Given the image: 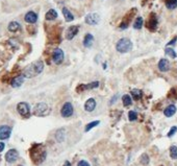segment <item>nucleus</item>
<instances>
[{"label": "nucleus", "instance_id": "1", "mask_svg": "<svg viewBox=\"0 0 177 166\" xmlns=\"http://www.w3.org/2000/svg\"><path fill=\"white\" fill-rule=\"evenodd\" d=\"M30 158L32 160V162L34 164L39 165L41 163H43L45 161L46 157H47V151L44 147V145L42 144H34L30 149Z\"/></svg>", "mask_w": 177, "mask_h": 166}, {"label": "nucleus", "instance_id": "2", "mask_svg": "<svg viewBox=\"0 0 177 166\" xmlns=\"http://www.w3.org/2000/svg\"><path fill=\"white\" fill-rule=\"evenodd\" d=\"M43 69H44V63L42 61H37V62L28 65L24 69L23 75L24 77H27V79H31V77H34L39 75L40 73H42Z\"/></svg>", "mask_w": 177, "mask_h": 166}, {"label": "nucleus", "instance_id": "3", "mask_svg": "<svg viewBox=\"0 0 177 166\" xmlns=\"http://www.w3.org/2000/svg\"><path fill=\"white\" fill-rule=\"evenodd\" d=\"M116 49L120 53H126L132 49V42L127 38H122L117 42Z\"/></svg>", "mask_w": 177, "mask_h": 166}, {"label": "nucleus", "instance_id": "4", "mask_svg": "<svg viewBox=\"0 0 177 166\" xmlns=\"http://www.w3.org/2000/svg\"><path fill=\"white\" fill-rule=\"evenodd\" d=\"M50 109H49L48 104L45 102H39V104H35L34 109V114L35 116H39V117H43L49 114Z\"/></svg>", "mask_w": 177, "mask_h": 166}, {"label": "nucleus", "instance_id": "5", "mask_svg": "<svg viewBox=\"0 0 177 166\" xmlns=\"http://www.w3.org/2000/svg\"><path fill=\"white\" fill-rule=\"evenodd\" d=\"M135 13H137V9L130 10L129 12L126 14V16H125V17L123 18V20H122L121 24L119 25V28L120 29H126L127 27H128V25H129V22L131 21V19H132L133 16H135Z\"/></svg>", "mask_w": 177, "mask_h": 166}, {"label": "nucleus", "instance_id": "6", "mask_svg": "<svg viewBox=\"0 0 177 166\" xmlns=\"http://www.w3.org/2000/svg\"><path fill=\"white\" fill-rule=\"evenodd\" d=\"M73 112H74V109H73V104L71 102H66L64 104V106L62 107V110H61V115L62 117L64 118H68L70 116L73 115Z\"/></svg>", "mask_w": 177, "mask_h": 166}, {"label": "nucleus", "instance_id": "7", "mask_svg": "<svg viewBox=\"0 0 177 166\" xmlns=\"http://www.w3.org/2000/svg\"><path fill=\"white\" fill-rule=\"evenodd\" d=\"M18 113L23 117H29V113H30V108L27 102H19L17 106Z\"/></svg>", "mask_w": 177, "mask_h": 166}, {"label": "nucleus", "instance_id": "8", "mask_svg": "<svg viewBox=\"0 0 177 166\" xmlns=\"http://www.w3.org/2000/svg\"><path fill=\"white\" fill-rule=\"evenodd\" d=\"M157 24H159V21H157L156 15H155L154 13H151V15L149 16L148 21H147V23H146L147 28L149 30H151V32H154V30H156V28H157Z\"/></svg>", "mask_w": 177, "mask_h": 166}, {"label": "nucleus", "instance_id": "9", "mask_svg": "<svg viewBox=\"0 0 177 166\" xmlns=\"http://www.w3.org/2000/svg\"><path fill=\"white\" fill-rule=\"evenodd\" d=\"M64 57H65V54H64V51L62 50L61 48H55L52 52V61L54 64L58 65L64 61Z\"/></svg>", "mask_w": 177, "mask_h": 166}, {"label": "nucleus", "instance_id": "10", "mask_svg": "<svg viewBox=\"0 0 177 166\" xmlns=\"http://www.w3.org/2000/svg\"><path fill=\"white\" fill-rule=\"evenodd\" d=\"M100 21V16L96 13H91L88 14L84 18V22L89 25H96V24L99 23Z\"/></svg>", "mask_w": 177, "mask_h": 166}, {"label": "nucleus", "instance_id": "11", "mask_svg": "<svg viewBox=\"0 0 177 166\" xmlns=\"http://www.w3.org/2000/svg\"><path fill=\"white\" fill-rule=\"evenodd\" d=\"M12 134V128L9 126H0V140L9 139Z\"/></svg>", "mask_w": 177, "mask_h": 166}, {"label": "nucleus", "instance_id": "12", "mask_svg": "<svg viewBox=\"0 0 177 166\" xmlns=\"http://www.w3.org/2000/svg\"><path fill=\"white\" fill-rule=\"evenodd\" d=\"M19 158V153L16 149H10L6 154H5V160L9 163H14L17 161V159Z\"/></svg>", "mask_w": 177, "mask_h": 166}, {"label": "nucleus", "instance_id": "13", "mask_svg": "<svg viewBox=\"0 0 177 166\" xmlns=\"http://www.w3.org/2000/svg\"><path fill=\"white\" fill-rule=\"evenodd\" d=\"M79 32V26L78 25H73L70 26L69 28L66 30V39L67 40H72L76 35Z\"/></svg>", "mask_w": 177, "mask_h": 166}, {"label": "nucleus", "instance_id": "14", "mask_svg": "<svg viewBox=\"0 0 177 166\" xmlns=\"http://www.w3.org/2000/svg\"><path fill=\"white\" fill-rule=\"evenodd\" d=\"M98 87H99V82H93V83H90L88 85H80L79 87L76 89V91L79 92V91H83V90H92V89H96Z\"/></svg>", "mask_w": 177, "mask_h": 166}, {"label": "nucleus", "instance_id": "15", "mask_svg": "<svg viewBox=\"0 0 177 166\" xmlns=\"http://www.w3.org/2000/svg\"><path fill=\"white\" fill-rule=\"evenodd\" d=\"M24 20H25V22H27V23H29V24H34L38 21V15L34 12L30 11V12H28L25 15Z\"/></svg>", "mask_w": 177, "mask_h": 166}, {"label": "nucleus", "instance_id": "16", "mask_svg": "<svg viewBox=\"0 0 177 166\" xmlns=\"http://www.w3.org/2000/svg\"><path fill=\"white\" fill-rule=\"evenodd\" d=\"M96 100H95L94 98H89L88 100L86 101V104H84V110L86 111V112H93L95 110V108H96Z\"/></svg>", "mask_w": 177, "mask_h": 166}, {"label": "nucleus", "instance_id": "17", "mask_svg": "<svg viewBox=\"0 0 177 166\" xmlns=\"http://www.w3.org/2000/svg\"><path fill=\"white\" fill-rule=\"evenodd\" d=\"M159 69L162 72H167L170 69V62L167 59H162L159 62Z\"/></svg>", "mask_w": 177, "mask_h": 166}, {"label": "nucleus", "instance_id": "18", "mask_svg": "<svg viewBox=\"0 0 177 166\" xmlns=\"http://www.w3.org/2000/svg\"><path fill=\"white\" fill-rule=\"evenodd\" d=\"M24 83V75H18L16 77H14L12 79V82H10V85H12V87L14 88H19L20 86H22V84Z\"/></svg>", "mask_w": 177, "mask_h": 166}, {"label": "nucleus", "instance_id": "19", "mask_svg": "<svg viewBox=\"0 0 177 166\" xmlns=\"http://www.w3.org/2000/svg\"><path fill=\"white\" fill-rule=\"evenodd\" d=\"M176 113V107L174 104H170L165 109L164 114L166 117H172V116Z\"/></svg>", "mask_w": 177, "mask_h": 166}, {"label": "nucleus", "instance_id": "20", "mask_svg": "<svg viewBox=\"0 0 177 166\" xmlns=\"http://www.w3.org/2000/svg\"><path fill=\"white\" fill-rule=\"evenodd\" d=\"M45 18H46V20H48V21L55 20V19L58 18V12H56L55 10H53V9L49 10L48 12L46 13Z\"/></svg>", "mask_w": 177, "mask_h": 166}, {"label": "nucleus", "instance_id": "21", "mask_svg": "<svg viewBox=\"0 0 177 166\" xmlns=\"http://www.w3.org/2000/svg\"><path fill=\"white\" fill-rule=\"evenodd\" d=\"M62 15H64L66 22H71V21L74 20V16L72 15V13H71L67 7H62Z\"/></svg>", "mask_w": 177, "mask_h": 166}, {"label": "nucleus", "instance_id": "22", "mask_svg": "<svg viewBox=\"0 0 177 166\" xmlns=\"http://www.w3.org/2000/svg\"><path fill=\"white\" fill-rule=\"evenodd\" d=\"M93 43H94L93 35H91V34L86 35V37H84V39H83V46L84 47H92Z\"/></svg>", "mask_w": 177, "mask_h": 166}, {"label": "nucleus", "instance_id": "23", "mask_svg": "<svg viewBox=\"0 0 177 166\" xmlns=\"http://www.w3.org/2000/svg\"><path fill=\"white\" fill-rule=\"evenodd\" d=\"M20 28H21V25H20V23H18L17 21H12L9 24V26H7V29L12 32H18V30H20Z\"/></svg>", "mask_w": 177, "mask_h": 166}, {"label": "nucleus", "instance_id": "24", "mask_svg": "<svg viewBox=\"0 0 177 166\" xmlns=\"http://www.w3.org/2000/svg\"><path fill=\"white\" fill-rule=\"evenodd\" d=\"M65 139V130L64 129H59L55 132V140L58 143L62 142Z\"/></svg>", "mask_w": 177, "mask_h": 166}, {"label": "nucleus", "instance_id": "25", "mask_svg": "<svg viewBox=\"0 0 177 166\" xmlns=\"http://www.w3.org/2000/svg\"><path fill=\"white\" fill-rule=\"evenodd\" d=\"M143 23H144V20L142 17H138L135 19V21L133 22V28L135 29H141L143 27Z\"/></svg>", "mask_w": 177, "mask_h": 166}, {"label": "nucleus", "instance_id": "26", "mask_svg": "<svg viewBox=\"0 0 177 166\" xmlns=\"http://www.w3.org/2000/svg\"><path fill=\"white\" fill-rule=\"evenodd\" d=\"M131 95L135 100H139V99H141L142 96H143V92L139 89H133L131 91Z\"/></svg>", "mask_w": 177, "mask_h": 166}, {"label": "nucleus", "instance_id": "27", "mask_svg": "<svg viewBox=\"0 0 177 166\" xmlns=\"http://www.w3.org/2000/svg\"><path fill=\"white\" fill-rule=\"evenodd\" d=\"M166 6L168 10H174L177 7V0H166Z\"/></svg>", "mask_w": 177, "mask_h": 166}, {"label": "nucleus", "instance_id": "28", "mask_svg": "<svg viewBox=\"0 0 177 166\" xmlns=\"http://www.w3.org/2000/svg\"><path fill=\"white\" fill-rule=\"evenodd\" d=\"M122 102H123L124 107L130 106V104H132V99H131V97H130V95H128V94L123 95V97H122Z\"/></svg>", "mask_w": 177, "mask_h": 166}, {"label": "nucleus", "instance_id": "29", "mask_svg": "<svg viewBox=\"0 0 177 166\" xmlns=\"http://www.w3.org/2000/svg\"><path fill=\"white\" fill-rule=\"evenodd\" d=\"M100 123V121L99 120H96V121H93V122H90L89 124H86V129H84V132H89V131H91L92 129L95 128L96 126H98V124Z\"/></svg>", "mask_w": 177, "mask_h": 166}, {"label": "nucleus", "instance_id": "30", "mask_svg": "<svg viewBox=\"0 0 177 166\" xmlns=\"http://www.w3.org/2000/svg\"><path fill=\"white\" fill-rule=\"evenodd\" d=\"M168 97L171 99H177V87L171 89V91L168 94Z\"/></svg>", "mask_w": 177, "mask_h": 166}, {"label": "nucleus", "instance_id": "31", "mask_svg": "<svg viewBox=\"0 0 177 166\" xmlns=\"http://www.w3.org/2000/svg\"><path fill=\"white\" fill-rule=\"evenodd\" d=\"M170 157L172 159H177V146L172 145L170 147Z\"/></svg>", "mask_w": 177, "mask_h": 166}, {"label": "nucleus", "instance_id": "32", "mask_svg": "<svg viewBox=\"0 0 177 166\" xmlns=\"http://www.w3.org/2000/svg\"><path fill=\"white\" fill-rule=\"evenodd\" d=\"M165 52H166V54L169 55L170 57H172V59H175V57H176V52L174 51V49H172V48H169V47H167V48L165 49Z\"/></svg>", "mask_w": 177, "mask_h": 166}, {"label": "nucleus", "instance_id": "33", "mask_svg": "<svg viewBox=\"0 0 177 166\" xmlns=\"http://www.w3.org/2000/svg\"><path fill=\"white\" fill-rule=\"evenodd\" d=\"M140 161H141V163L142 164H144V165H147L149 163V157H148V155L147 154H143L141 156V158H140Z\"/></svg>", "mask_w": 177, "mask_h": 166}, {"label": "nucleus", "instance_id": "34", "mask_svg": "<svg viewBox=\"0 0 177 166\" xmlns=\"http://www.w3.org/2000/svg\"><path fill=\"white\" fill-rule=\"evenodd\" d=\"M128 118L130 121H135L138 118V113L135 111H130L128 113Z\"/></svg>", "mask_w": 177, "mask_h": 166}, {"label": "nucleus", "instance_id": "35", "mask_svg": "<svg viewBox=\"0 0 177 166\" xmlns=\"http://www.w3.org/2000/svg\"><path fill=\"white\" fill-rule=\"evenodd\" d=\"M176 132H177V128L176 126H173V128L170 130V132L168 133V137H172Z\"/></svg>", "mask_w": 177, "mask_h": 166}, {"label": "nucleus", "instance_id": "36", "mask_svg": "<svg viewBox=\"0 0 177 166\" xmlns=\"http://www.w3.org/2000/svg\"><path fill=\"white\" fill-rule=\"evenodd\" d=\"M77 166H91V165H90V163L88 161H86V160H81V161L78 162Z\"/></svg>", "mask_w": 177, "mask_h": 166}, {"label": "nucleus", "instance_id": "37", "mask_svg": "<svg viewBox=\"0 0 177 166\" xmlns=\"http://www.w3.org/2000/svg\"><path fill=\"white\" fill-rule=\"evenodd\" d=\"M176 41H177V37L174 38L172 41H170V42H169V43L167 44V45H168V46H170V45H174V44L176 43Z\"/></svg>", "mask_w": 177, "mask_h": 166}, {"label": "nucleus", "instance_id": "38", "mask_svg": "<svg viewBox=\"0 0 177 166\" xmlns=\"http://www.w3.org/2000/svg\"><path fill=\"white\" fill-rule=\"evenodd\" d=\"M4 147H5V144L3 142H0V153H1L2 151L4 149Z\"/></svg>", "mask_w": 177, "mask_h": 166}, {"label": "nucleus", "instance_id": "39", "mask_svg": "<svg viewBox=\"0 0 177 166\" xmlns=\"http://www.w3.org/2000/svg\"><path fill=\"white\" fill-rule=\"evenodd\" d=\"M64 166H71V164H70V162H69V161H66V162H65V164H64Z\"/></svg>", "mask_w": 177, "mask_h": 166}, {"label": "nucleus", "instance_id": "40", "mask_svg": "<svg viewBox=\"0 0 177 166\" xmlns=\"http://www.w3.org/2000/svg\"><path fill=\"white\" fill-rule=\"evenodd\" d=\"M19 166H22V165H19Z\"/></svg>", "mask_w": 177, "mask_h": 166}]
</instances>
